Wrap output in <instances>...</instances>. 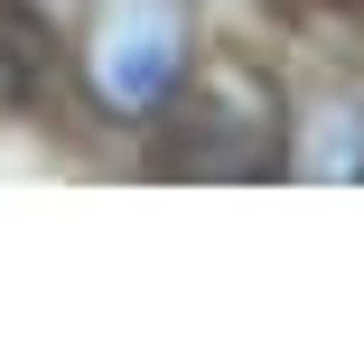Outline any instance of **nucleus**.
<instances>
[{"mask_svg":"<svg viewBox=\"0 0 364 364\" xmlns=\"http://www.w3.org/2000/svg\"><path fill=\"white\" fill-rule=\"evenodd\" d=\"M159 150L150 168L159 178H196V187H252V178H280L289 168V94L262 75L252 56H205L178 75V94L150 112Z\"/></svg>","mask_w":364,"mask_h":364,"instance_id":"obj_1","label":"nucleus"},{"mask_svg":"<svg viewBox=\"0 0 364 364\" xmlns=\"http://www.w3.org/2000/svg\"><path fill=\"white\" fill-rule=\"evenodd\" d=\"M196 0H94L75 28V75L94 94V112L112 122H150L178 75L196 65Z\"/></svg>","mask_w":364,"mask_h":364,"instance_id":"obj_2","label":"nucleus"},{"mask_svg":"<svg viewBox=\"0 0 364 364\" xmlns=\"http://www.w3.org/2000/svg\"><path fill=\"white\" fill-rule=\"evenodd\" d=\"M280 178H364V112L355 103H327L318 131H309V150H289Z\"/></svg>","mask_w":364,"mask_h":364,"instance_id":"obj_3","label":"nucleus"}]
</instances>
